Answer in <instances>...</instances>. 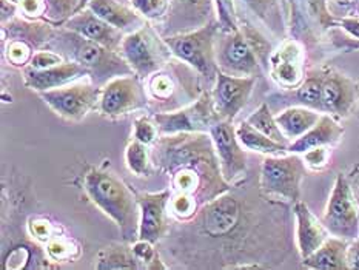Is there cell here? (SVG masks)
I'll use <instances>...</instances> for the list:
<instances>
[{"label":"cell","mask_w":359,"mask_h":270,"mask_svg":"<svg viewBox=\"0 0 359 270\" xmlns=\"http://www.w3.org/2000/svg\"><path fill=\"white\" fill-rule=\"evenodd\" d=\"M213 139L198 133L168 135L156 144L153 158L156 164L168 172L189 173L198 180L201 199L213 201L229 190V182L224 180L219 159L215 156Z\"/></svg>","instance_id":"1"},{"label":"cell","mask_w":359,"mask_h":270,"mask_svg":"<svg viewBox=\"0 0 359 270\" xmlns=\"http://www.w3.org/2000/svg\"><path fill=\"white\" fill-rule=\"evenodd\" d=\"M51 43L56 50L67 54L73 62L82 65L97 87L119 76L135 74L128 62L118 51L93 42L72 29H59L53 34Z\"/></svg>","instance_id":"2"},{"label":"cell","mask_w":359,"mask_h":270,"mask_svg":"<svg viewBox=\"0 0 359 270\" xmlns=\"http://www.w3.org/2000/svg\"><path fill=\"white\" fill-rule=\"evenodd\" d=\"M85 191L93 204L118 224L125 238H131L139 230V204L122 181L99 168H91L85 175Z\"/></svg>","instance_id":"3"},{"label":"cell","mask_w":359,"mask_h":270,"mask_svg":"<svg viewBox=\"0 0 359 270\" xmlns=\"http://www.w3.org/2000/svg\"><path fill=\"white\" fill-rule=\"evenodd\" d=\"M270 45L257 31L250 27H239L222 37L216 54L217 67L224 73L235 76L261 74V65L267 56Z\"/></svg>","instance_id":"4"},{"label":"cell","mask_w":359,"mask_h":270,"mask_svg":"<svg viewBox=\"0 0 359 270\" xmlns=\"http://www.w3.org/2000/svg\"><path fill=\"white\" fill-rule=\"evenodd\" d=\"M217 29H219V22L212 20L190 33L167 36L163 39L173 56L191 65L201 76L207 77L208 83H215L217 72H219L215 51Z\"/></svg>","instance_id":"5"},{"label":"cell","mask_w":359,"mask_h":270,"mask_svg":"<svg viewBox=\"0 0 359 270\" xmlns=\"http://www.w3.org/2000/svg\"><path fill=\"white\" fill-rule=\"evenodd\" d=\"M307 166L298 153L273 154L264 159L261 166L259 187L265 196L298 203L301 198V182Z\"/></svg>","instance_id":"6"},{"label":"cell","mask_w":359,"mask_h":270,"mask_svg":"<svg viewBox=\"0 0 359 270\" xmlns=\"http://www.w3.org/2000/svg\"><path fill=\"white\" fill-rule=\"evenodd\" d=\"M119 51L135 74L144 79L159 73L173 54L165 39L159 37L148 23L125 34Z\"/></svg>","instance_id":"7"},{"label":"cell","mask_w":359,"mask_h":270,"mask_svg":"<svg viewBox=\"0 0 359 270\" xmlns=\"http://www.w3.org/2000/svg\"><path fill=\"white\" fill-rule=\"evenodd\" d=\"M321 221L332 236L346 241L359 238V203L346 175L337 176Z\"/></svg>","instance_id":"8"},{"label":"cell","mask_w":359,"mask_h":270,"mask_svg":"<svg viewBox=\"0 0 359 270\" xmlns=\"http://www.w3.org/2000/svg\"><path fill=\"white\" fill-rule=\"evenodd\" d=\"M153 119L159 133L177 135L210 131L213 123L219 121V116L215 110L212 93H204L194 104L177 112L156 113Z\"/></svg>","instance_id":"9"},{"label":"cell","mask_w":359,"mask_h":270,"mask_svg":"<svg viewBox=\"0 0 359 270\" xmlns=\"http://www.w3.org/2000/svg\"><path fill=\"white\" fill-rule=\"evenodd\" d=\"M39 95L60 118L81 121L99 104L100 88L96 83H67L64 87L42 91Z\"/></svg>","instance_id":"10"},{"label":"cell","mask_w":359,"mask_h":270,"mask_svg":"<svg viewBox=\"0 0 359 270\" xmlns=\"http://www.w3.org/2000/svg\"><path fill=\"white\" fill-rule=\"evenodd\" d=\"M147 105V95L139 76L127 74L108 81L100 88L99 110L105 116H122Z\"/></svg>","instance_id":"11"},{"label":"cell","mask_w":359,"mask_h":270,"mask_svg":"<svg viewBox=\"0 0 359 270\" xmlns=\"http://www.w3.org/2000/svg\"><path fill=\"white\" fill-rule=\"evenodd\" d=\"M210 135L213 139L224 180L229 184L236 182L247 172V156L233 122L224 119L216 121L210 128Z\"/></svg>","instance_id":"12"},{"label":"cell","mask_w":359,"mask_h":270,"mask_svg":"<svg viewBox=\"0 0 359 270\" xmlns=\"http://www.w3.org/2000/svg\"><path fill=\"white\" fill-rule=\"evenodd\" d=\"M255 82L252 76H235L224 73L222 69L217 72L212 97L219 119L233 122L252 96Z\"/></svg>","instance_id":"13"},{"label":"cell","mask_w":359,"mask_h":270,"mask_svg":"<svg viewBox=\"0 0 359 270\" xmlns=\"http://www.w3.org/2000/svg\"><path fill=\"white\" fill-rule=\"evenodd\" d=\"M215 0H168L162 37L190 33L215 20Z\"/></svg>","instance_id":"14"},{"label":"cell","mask_w":359,"mask_h":270,"mask_svg":"<svg viewBox=\"0 0 359 270\" xmlns=\"http://www.w3.org/2000/svg\"><path fill=\"white\" fill-rule=\"evenodd\" d=\"M139 204V230L137 239L158 243L167 230V207L170 204V191L139 193L136 196Z\"/></svg>","instance_id":"15"},{"label":"cell","mask_w":359,"mask_h":270,"mask_svg":"<svg viewBox=\"0 0 359 270\" xmlns=\"http://www.w3.org/2000/svg\"><path fill=\"white\" fill-rule=\"evenodd\" d=\"M356 104V83L338 72H327L323 87V113L344 119L353 113Z\"/></svg>","instance_id":"16"},{"label":"cell","mask_w":359,"mask_h":270,"mask_svg":"<svg viewBox=\"0 0 359 270\" xmlns=\"http://www.w3.org/2000/svg\"><path fill=\"white\" fill-rule=\"evenodd\" d=\"M65 28L76 31V33L90 39V41L97 42L114 51H119L121 43L125 37L123 31L114 28L104 19H100L88 6L72 15L65 22Z\"/></svg>","instance_id":"17"},{"label":"cell","mask_w":359,"mask_h":270,"mask_svg":"<svg viewBox=\"0 0 359 270\" xmlns=\"http://www.w3.org/2000/svg\"><path fill=\"white\" fill-rule=\"evenodd\" d=\"M82 76H88L87 69L73 60L62 62V64L50 68L39 69L29 65L23 69L25 85L37 93L64 87V85L79 79Z\"/></svg>","instance_id":"18"},{"label":"cell","mask_w":359,"mask_h":270,"mask_svg":"<svg viewBox=\"0 0 359 270\" xmlns=\"http://www.w3.org/2000/svg\"><path fill=\"white\" fill-rule=\"evenodd\" d=\"M271 76L279 85L287 90H293L304 79L302 72V46L290 41L284 43L270 56Z\"/></svg>","instance_id":"19"},{"label":"cell","mask_w":359,"mask_h":270,"mask_svg":"<svg viewBox=\"0 0 359 270\" xmlns=\"http://www.w3.org/2000/svg\"><path fill=\"white\" fill-rule=\"evenodd\" d=\"M293 213L296 221V243L304 259L319 249L330 234L324 227L323 221H319L302 201L294 203Z\"/></svg>","instance_id":"20"},{"label":"cell","mask_w":359,"mask_h":270,"mask_svg":"<svg viewBox=\"0 0 359 270\" xmlns=\"http://www.w3.org/2000/svg\"><path fill=\"white\" fill-rule=\"evenodd\" d=\"M241 208L238 201L230 195H221L210 201L202 212V226L213 236L227 235L239 221Z\"/></svg>","instance_id":"21"},{"label":"cell","mask_w":359,"mask_h":270,"mask_svg":"<svg viewBox=\"0 0 359 270\" xmlns=\"http://www.w3.org/2000/svg\"><path fill=\"white\" fill-rule=\"evenodd\" d=\"M342 135H344V127L341 126L337 118L332 114L323 113L321 119L318 121L315 127H311L306 135H302L299 139L288 144V153L302 154L316 147H332L337 145Z\"/></svg>","instance_id":"22"},{"label":"cell","mask_w":359,"mask_h":270,"mask_svg":"<svg viewBox=\"0 0 359 270\" xmlns=\"http://www.w3.org/2000/svg\"><path fill=\"white\" fill-rule=\"evenodd\" d=\"M88 8L96 13L100 19L110 23L114 28H118L123 33H131L142 25H145V18H142L135 8H128L118 0H90Z\"/></svg>","instance_id":"23"},{"label":"cell","mask_w":359,"mask_h":270,"mask_svg":"<svg viewBox=\"0 0 359 270\" xmlns=\"http://www.w3.org/2000/svg\"><path fill=\"white\" fill-rule=\"evenodd\" d=\"M348 243L346 239L332 236L327 238L323 245L316 249L310 257L302 259V267L316 270H346Z\"/></svg>","instance_id":"24"},{"label":"cell","mask_w":359,"mask_h":270,"mask_svg":"<svg viewBox=\"0 0 359 270\" xmlns=\"http://www.w3.org/2000/svg\"><path fill=\"white\" fill-rule=\"evenodd\" d=\"M323 113L313 110V108L304 107V105H293L288 107L285 110L276 114V122L287 137L288 142H293L299 139L302 135L315 127L318 121L321 119Z\"/></svg>","instance_id":"25"},{"label":"cell","mask_w":359,"mask_h":270,"mask_svg":"<svg viewBox=\"0 0 359 270\" xmlns=\"http://www.w3.org/2000/svg\"><path fill=\"white\" fill-rule=\"evenodd\" d=\"M236 135L239 137L241 144L244 145V149L252 150L261 154H267V156H273V154H285L288 153V145L273 141L269 136L261 133L259 130L255 128L248 121H242L236 127Z\"/></svg>","instance_id":"26"},{"label":"cell","mask_w":359,"mask_h":270,"mask_svg":"<svg viewBox=\"0 0 359 270\" xmlns=\"http://www.w3.org/2000/svg\"><path fill=\"white\" fill-rule=\"evenodd\" d=\"M325 74V69H313L304 77L293 93V99L296 102L323 113V87Z\"/></svg>","instance_id":"27"},{"label":"cell","mask_w":359,"mask_h":270,"mask_svg":"<svg viewBox=\"0 0 359 270\" xmlns=\"http://www.w3.org/2000/svg\"><path fill=\"white\" fill-rule=\"evenodd\" d=\"M95 267L99 270H131L139 269V259L133 252V247L113 244L99 253Z\"/></svg>","instance_id":"28"},{"label":"cell","mask_w":359,"mask_h":270,"mask_svg":"<svg viewBox=\"0 0 359 270\" xmlns=\"http://www.w3.org/2000/svg\"><path fill=\"white\" fill-rule=\"evenodd\" d=\"M5 29H10V33L14 39H19L23 42H33L34 45L43 43L46 41H51L54 31L51 28V23L46 22H28V20H11L8 23Z\"/></svg>","instance_id":"29"},{"label":"cell","mask_w":359,"mask_h":270,"mask_svg":"<svg viewBox=\"0 0 359 270\" xmlns=\"http://www.w3.org/2000/svg\"><path fill=\"white\" fill-rule=\"evenodd\" d=\"M247 121L252 123L255 128L259 130L261 133H264L265 136H269L270 139H273V141L285 144V145L290 144L287 141V137L284 136L283 131H280L278 122H276V116L271 113L269 104L264 102L259 108H257L256 112H253L252 114L248 116Z\"/></svg>","instance_id":"30"},{"label":"cell","mask_w":359,"mask_h":270,"mask_svg":"<svg viewBox=\"0 0 359 270\" xmlns=\"http://www.w3.org/2000/svg\"><path fill=\"white\" fill-rule=\"evenodd\" d=\"M45 19L51 25H65V22L79 11L81 0H43Z\"/></svg>","instance_id":"31"},{"label":"cell","mask_w":359,"mask_h":270,"mask_svg":"<svg viewBox=\"0 0 359 270\" xmlns=\"http://www.w3.org/2000/svg\"><path fill=\"white\" fill-rule=\"evenodd\" d=\"M125 161H127L131 173L136 176H145L148 173V167H150L145 144L136 141V139L131 141L127 147V151H125Z\"/></svg>","instance_id":"32"},{"label":"cell","mask_w":359,"mask_h":270,"mask_svg":"<svg viewBox=\"0 0 359 270\" xmlns=\"http://www.w3.org/2000/svg\"><path fill=\"white\" fill-rule=\"evenodd\" d=\"M248 10H252L262 22L270 25V28H279V11L276 0H241Z\"/></svg>","instance_id":"33"},{"label":"cell","mask_w":359,"mask_h":270,"mask_svg":"<svg viewBox=\"0 0 359 270\" xmlns=\"http://www.w3.org/2000/svg\"><path fill=\"white\" fill-rule=\"evenodd\" d=\"M133 8L148 20L167 18L168 0H131Z\"/></svg>","instance_id":"34"},{"label":"cell","mask_w":359,"mask_h":270,"mask_svg":"<svg viewBox=\"0 0 359 270\" xmlns=\"http://www.w3.org/2000/svg\"><path fill=\"white\" fill-rule=\"evenodd\" d=\"M215 5L217 11V22H219V27L225 33H230V31L239 28L233 0H215Z\"/></svg>","instance_id":"35"},{"label":"cell","mask_w":359,"mask_h":270,"mask_svg":"<svg viewBox=\"0 0 359 270\" xmlns=\"http://www.w3.org/2000/svg\"><path fill=\"white\" fill-rule=\"evenodd\" d=\"M304 162H306L307 168L310 170H323L330 158V151L327 147H316V149H311L306 153L301 154Z\"/></svg>","instance_id":"36"},{"label":"cell","mask_w":359,"mask_h":270,"mask_svg":"<svg viewBox=\"0 0 359 270\" xmlns=\"http://www.w3.org/2000/svg\"><path fill=\"white\" fill-rule=\"evenodd\" d=\"M156 133H158V127L148 118H139L135 122V139L145 145L151 144L156 139Z\"/></svg>","instance_id":"37"},{"label":"cell","mask_w":359,"mask_h":270,"mask_svg":"<svg viewBox=\"0 0 359 270\" xmlns=\"http://www.w3.org/2000/svg\"><path fill=\"white\" fill-rule=\"evenodd\" d=\"M29 53L31 50L28 43L19 41V39H13L11 43L8 45V59H10L15 65L27 62V59L29 58Z\"/></svg>","instance_id":"38"},{"label":"cell","mask_w":359,"mask_h":270,"mask_svg":"<svg viewBox=\"0 0 359 270\" xmlns=\"http://www.w3.org/2000/svg\"><path fill=\"white\" fill-rule=\"evenodd\" d=\"M62 62H65L62 54L59 53H53V51H39L36 53L33 58H31V67L34 68H50L54 65H59Z\"/></svg>","instance_id":"39"},{"label":"cell","mask_w":359,"mask_h":270,"mask_svg":"<svg viewBox=\"0 0 359 270\" xmlns=\"http://www.w3.org/2000/svg\"><path fill=\"white\" fill-rule=\"evenodd\" d=\"M133 252H135L139 261L154 262L159 259V255L153 249V243L145 241V239H137V241L133 244Z\"/></svg>","instance_id":"40"},{"label":"cell","mask_w":359,"mask_h":270,"mask_svg":"<svg viewBox=\"0 0 359 270\" xmlns=\"http://www.w3.org/2000/svg\"><path fill=\"white\" fill-rule=\"evenodd\" d=\"M194 205H196V203H194V198L189 196V195H179L175 203H173V210L175 213L181 215V216H187V215H191L193 210H194Z\"/></svg>","instance_id":"41"},{"label":"cell","mask_w":359,"mask_h":270,"mask_svg":"<svg viewBox=\"0 0 359 270\" xmlns=\"http://www.w3.org/2000/svg\"><path fill=\"white\" fill-rule=\"evenodd\" d=\"M20 10L29 18H37V15H45V4L43 0H22Z\"/></svg>","instance_id":"42"},{"label":"cell","mask_w":359,"mask_h":270,"mask_svg":"<svg viewBox=\"0 0 359 270\" xmlns=\"http://www.w3.org/2000/svg\"><path fill=\"white\" fill-rule=\"evenodd\" d=\"M347 264H348V269L359 270V238L348 243Z\"/></svg>","instance_id":"43"},{"label":"cell","mask_w":359,"mask_h":270,"mask_svg":"<svg viewBox=\"0 0 359 270\" xmlns=\"http://www.w3.org/2000/svg\"><path fill=\"white\" fill-rule=\"evenodd\" d=\"M346 176H347L350 185H352V190L355 193V198H356V201L359 203V164L355 166L352 170H350L348 175H346Z\"/></svg>","instance_id":"44"},{"label":"cell","mask_w":359,"mask_h":270,"mask_svg":"<svg viewBox=\"0 0 359 270\" xmlns=\"http://www.w3.org/2000/svg\"><path fill=\"white\" fill-rule=\"evenodd\" d=\"M353 113L356 118L359 119V82H356V104H355V108H353Z\"/></svg>","instance_id":"45"},{"label":"cell","mask_w":359,"mask_h":270,"mask_svg":"<svg viewBox=\"0 0 359 270\" xmlns=\"http://www.w3.org/2000/svg\"><path fill=\"white\" fill-rule=\"evenodd\" d=\"M88 4H90V0H81L79 11H81V10H83V8H87V6H88ZM79 11H77V13H79Z\"/></svg>","instance_id":"46"},{"label":"cell","mask_w":359,"mask_h":270,"mask_svg":"<svg viewBox=\"0 0 359 270\" xmlns=\"http://www.w3.org/2000/svg\"><path fill=\"white\" fill-rule=\"evenodd\" d=\"M11 2H22V0H11Z\"/></svg>","instance_id":"47"}]
</instances>
